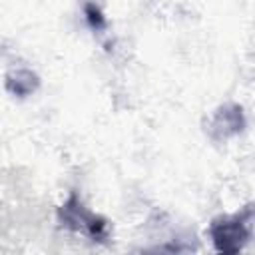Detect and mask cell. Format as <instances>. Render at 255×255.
Returning a JSON list of instances; mask_svg holds the SVG:
<instances>
[{
	"label": "cell",
	"mask_w": 255,
	"mask_h": 255,
	"mask_svg": "<svg viewBox=\"0 0 255 255\" xmlns=\"http://www.w3.org/2000/svg\"><path fill=\"white\" fill-rule=\"evenodd\" d=\"M40 86V78L28 70V68H18V70H12L8 76H6V88L8 92H12L14 96H30L38 90Z\"/></svg>",
	"instance_id": "277c9868"
},
{
	"label": "cell",
	"mask_w": 255,
	"mask_h": 255,
	"mask_svg": "<svg viewBox=\"0 0 255 255\" xmlns=\"http://www.w3.org/2000/svg\"><path fill=\"white\" fill-rule=\"evenodd\" d=\"M255 213V205H249L233 215L215 217L209 225V235L219 253H239L249 237H251V217Z\"/></svg>",
	"instance_id": "6da1fadb"
},
{
	"label": "cell",
	"mask_w": 255,
	"mask_h": 255,
	"mask_svg": "<svg viewBox=\"0 0 255 255\" xmlns=\"http://www.w3.org/2000/svg\"><path fill=\"white\" fill-rule=\"evenodd\" d=\"M245 128V118H243V110L237 104H227L221 106L211 120V135L215 139H227L235 133H239Z\"/></svg>",
	"instance_id": "3957f363"
},
{
	"label": "cell",
	"mask_w": 255,
	"mask_h": 255,
	"mask_svg": "<svg viewBox=\"0 0 255 255\" xmlns=\"http://www.w3.org/2000/svg\"><path fill=\"white\" fill-rule=\"evenodd\" d=\"M58 217L60 223L64 227H70L74 231H84L88 233L94 241H102L108 235V221L92 211H88L82 201L78 199V195H70V199L58 209Z\"/></svg>",
	"instance_id": "7a4b0ae2"
},
{
	"label": "cell",
	"mask_w": 255,
	"mask_h": 255,
	"mask_svg": "<svg viewBox=\"0 0 255 255\" xmlns=\"http://www.w3.org/2000/svg\"><path fill=\"white\" fill-rule=\"evenodd\" d=\"M84 14H86L88 24H90L94 30H104V28H106V16L102 14V10H100L94 2H86Z\"/></svg>",
	"instance_id": "5b68a950"
}]
</instances>
